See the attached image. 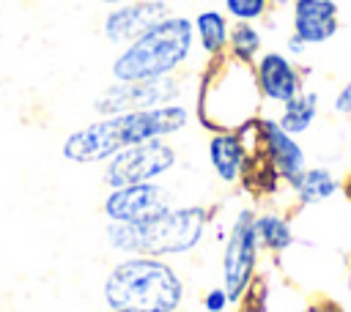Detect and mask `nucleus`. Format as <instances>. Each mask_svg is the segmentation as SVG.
Listing matches in <instances>:
<instances>
[{
	"instance_id": "1",
	"label": "nucleus",
	"mask_w": 351,
	"mask_h": 312,
	"mask_svg": "<svg viewBox=\"0 0 351 312\" xmlns=\"http://www.w3.org/2000/svg\"><path fill=\"white\" fill-rule=\"evenodd\" d=\"M192 120V109L181 101L154 107V109H134L118 115H99L96 120L74 129L66 134L60 153L71 164H104L123 148L148 142V140H167L186 129Z\"/></svg>"
},
{
	"instance_id": "2",
	"label": "nucleus",
	"mask_w": 351,
	"mask_h": 312,
	"mask_svg": "<svg viewBox=\"0 0 351 312\" xmlns=\"http://www.w3.org/2000/svg\"><path fill=\"white\" fill-rule=\"evenodd\" d=\"M101 298L110 312H178L186 285L165 257L121 255L101 282Z\"/></svg>"
},
{
	"instance_id": "3",
	"label": "nucleus",
	"mask_w": 351,
	"mask_h": 312,
	"mask_svg": "<svg viewBox=\"0 0 351 312\" xmlns=\"http://www.w3.org/2000/svg\"><path fill=\"white\" fill-rule=\"evenodd\" d=\"M211 224V211L200 203L173 205L156 219L140 224L107 222L104 238L112 252L121 255H148V257H184L200 246Z\"/></svg>"
},
{
	"instance_id": "4",
	"label": "nucleus",
	"mask_w": 351,
	"mask_h": 312,
	"mask_svg": "<svg viewBox=\"0 0 351 312\" xmlns=\"http://www.w3.org/2000/svg\"><path fill=\"white\" fill-rule=\"evenodd\" d=\"M195 55V30L192 19L184 14H167L145 33L118 47L110 77L112 82H143L176 77Z\"/></svg>"
},
{
	"instance_id": "5",
	"label": "nucleus",
	"mask_w": 351,
	"mask_h": 312,
	"mask_svg": "<svg viewBox=\"0 0 351 312\" xmlns=\"http://www.w3.org/2000/svg\"><path fill=\"white\" fill-rule=\"evenodd\" d=\"M261 93L252 66L228 55L208 60L197 90V118L211 131H233L261 115Z\"/></svg>"
},
{
	"instance_id": "6",
	"label": "nucleus",
	"mask_w": 351,
	"mask_h": 312,
	"mask_svg": "<svg viewBox=\"0 0 351 312\" xmlns=\"http://www.w3.org/2000/svg\"><path fill=\"white\" fill-rule=\"evenodd\" d=\"M261 260V241L255 233V211L241 208L228 224V233L222 235V290L228 293L230 304H239L255 282Z\"/></svg>"
},
{
	"instance_id": "7",
	"label": "nucleus",
	"mask_w": 351,
	"mask_h": 312,
	"mask_svg": "<svg viewBox=\"0 0 351 312\" xmlns=\"http://www.w3.org/2000/svg\"><path fill=\"white\" fill-rule=\"evenodd\" d=\"M178 156L176 148L167 140H148L132 148L118 151L104 161V186L118 189L129 183H145V181H159L176 167Z\"/></svg>"
},
{
	"instance_id": "8",
	"label": "nucleus",
	"mask_w": 351,
	"mask_h": 312,
	"mask_svg": "<svg viewBox=\"0 0 351 312\" xmlns=\"http://www.w3.org/2000/svg\"><path fill=\"white\" fill-rule=\"evenodd\" d=\"M184 96V79L162 77V79H143V82H112L93 99V112L99 115H118L134 109H154L165 104H176Z\"/></svg>"
},
{
	"instance_id": "9",
	"label": "nucleus",
	"mask_w": 351,
	"mask_h": 312,
	"mask_svg": "<svg viewBox=\"0 0 351 312\" xmlns=\"http://www.w3.org/2000/svg\"><path fill=\"white\" fill-rule=\"evenodd\" d=\"M167 208H173V192L159 181L107 189V194L101 200L104 219L123 222V224H140V222L156 219Z\"/></svg>"
},
{
	"instance_id": "10",
	"label": "nucleus",
	"mask_w": 351,
	"mask_h": 312,
	"mask_svg": "<svg viewBox=\"0 0 351 312\" xmlns=\"http://www.w3.org/2000/svg\"><path fill=\"white\" fill-rule=\"evenodd\" d=\"M252 74L263 104L280 107L304 88V74L299 63L282 49H263L252 63Z\"/></svg>"
},
{
	"instance_id": "11",
	"label": "nucleus",
	"mask_w": 351,
	"mask_h": 312,
	"mask_svg": "<svg viewBox=\"0 0 351 312\" xmlns=\"http://www.w3.org/2000/svg\"><path fill=\"white\" fill-rule=\"evenodd\" d=\"M255 129H258V153H261V159L291 186L307 167L304 148L274 118L258 115L255 118Z\"/></svg>"
},
{
	"instance_id": "12",
	"label": "nucleus",
	"mask_w": 351,
	"mask_h": 312,
	"mask_svg": "<svg viewBox=\"0 0 351 312\" xmlns=\"http://www.w3.org/2000/svg\"><path fill=\"white\" fill-rule=\"evenodd\" d=\"M167 14H173L167 0H132V3L110 5L101 16L99 30L107 44L123 47L132 38H137L140 33H145L151 25L165 19Z\"/></svg>"
},
{
	"instance_id": "13",
	"label": "nucleus",
	"mask_w": 351,
	"mask_h": 312,
	"mask_svg": "<svg viewBox=\"0 0 351 312\" xmlns=\"http://www.w3.org/2000/svg\"><path fill=\"white\" fill-rule=\"evenodd\" d=\"M340 30V8L335 0H293L291 3V36L304 47H321Z\"/></svg>"
},
{
	"instance_id": "14",
	"label": "nucleus",
	"mask_w": 351,
	"mask_h": 312,
	"mask_svg": "<svg viewBox=\"0 0 351 312\" xmlns=\"http://www.w3.org/2000/svg\"><path fill=\"white\" fill-rule=\"evenodd\" d=\"M206 156H208L211 172L225 186H236L239 181H244V175L252 164V148L236 129L233 131H211Z\"/></svg>"
},
{
	"instance_id": "15",
	"label": "nucleus",
	"mask_w": 351,
	"mask_h": 312,
	"mask_svg": "<svg viewBox=\"0 0 351 312\" xmlns=\"http://www.w3.org/2000/svg\"><path fill=\"white\" fill-rule=\"evenodd\" d=\"M195 30V47L203 52L206 60H217L228 52V33H230V19L217 11V8H203L192 19Z\"/></svg>"
},
{
	"instance_id": "16",
	"label": "nucleus",
	"mask_w": 351,
	"mask_h": 312,
	"mask_svg": "<svg viewBox=\"0 0 351 312\" xmlns=\"http://www.w3.org/2000/svg\"><path fill=\"white\" fill-rule=\"evenodd\" d=\"M321 112V96L310 88H302L293 99H288L285 104H280V115L274 118L288 134L299 137L304 131H310V126L315 123Z\"/></svg>"
},
{
	"instance_id": "17",
	"label": "nucleus",
	"mask_w": 351,
	"mask_h": 312,
	"mask_svg": "<svg viewBox=\"0 0 351 312\" xmlns=\"http://www.w3.org/2000/svg\"><path fill=\"white\" fill-rule=\"evenodd\" d=\"M340 178L329 167H304V172L291 183V192L302 205H318L340 192Z\"/></svg>"
},
{
	"instance_id": "18",
	"label": "nucleus",
	"mask_w": 351,
	"mask_h": 312,
	"mask_svg": "<svg viewBox=\"0 0 351 312\" xmlns=\"http://www.w3.org/2000/svg\"><path fill=\"white\" fill-rule=\"evenodd\" d=\"M255 233L261 241V249H269L274 255H282L293 246V227L280 211H263L255 213Z\"/></svg>"
},
{
	"instance_id": "19",
	"label": "nucleus",
	"mask_w": 351,
	"mask_h": 312,
	"mask_svg": "<svg viewBox=\"0 0 351 312\" xmlns=\"http://www.w3.org/2000/svg\"><path fill=\"white\" fill-rule=\"evenodd\" d=\"M263 52V33L252 22H233L228 33V57L252 66L255 57Z\"/></svg>"
},
{
	"instance_id": "20",
	"label": "nucleus",
	"mask_w": 351,
	"mask_h": 312,
	"mask_svg": "<svg viewBox=\"0 0 351 312\" xmlns=\"http://www.w3.org/2000/svg\"><path fill=\"white\" fill-rule=\"evenodd\" d=\"M271 11V0H222V14L230 22H252L258 25Z\"/></svg>"
},
{
	"instance_id": "21",
	"label": "nucleus",
	"mask_w": 351,
	"mask_h": 312,
	"mask_svg": "<svg viewBox=\"0 0 351 312\" xmlns=\"http://www.w3.org/2000/svg\"><path fill=\"white\" fill-rule=\"evenodd\" d=\"M228 307H230V298L222 290V285L219 287H208L203 293V312H225Z\"/></svg>"
},
{
	"instance_id": "22",
	"label": "nucleus",
	"mask_w": 351,
	"mask_h": 312,
	"mask_svg": "<svg viewBox=\"0 0 351 312\" xmlns=\"http://www.w3.org/2000/svg\"><path fill=\"white\" fill-rule=\"evenodd\" d=\"M332 112L340 118H351V79L343 82L337 88V93L332 96Z\"/></svg>"
},
{
	"instance_id": "23",
	"label": "nucleus",
	"mask_w": 351,
	"mask_h": 312,
	"mask_svg": "<svg viewBox=\"0 0 351 312\" xmlns=\"http://www.w3.org/2000/svg\"><path fill=\"white\" fill-rule=\"evenodd\" d=\"M304 52H307V47H304L296 36L288 33V38H285V55H291V57H302Z\"/></svg>"
},
{
	"instance_id": "24",
	"label": "nucleus",
	"mask_w": 351,
	"mask_h": 312,
	"mask_svg": "<svg viewBox=\"0 0 351 312\" xmlns=\"http://www.w3.org/2000/svg\"><path fill=\"white\" fill-rule=\"evenodd\" d=\"M99 3L110 8V5H121V3H132V0H99Z\"/></svg>"
},
{
	"instance_id": "25",
	"label": "nucleus",
	"mask_w": 351,
	"mask_h": 312,
	"mask_svg": "<svg viewBox=\"0 0 351 312\" xmlns=\"http://www.w3.org/2000/svg\"><path fill=\"white\" fill-rule=\"evenodd\" d=\"M348 161H351V140H348Z\"/></svg>"
},
{
	"instance_id": "26",
	"label": "nucleus",
	"mask_w": 351,
	"mask_h": 312,
	"mask_svg": "<svg viewBox=\"0 0 351 312\" xmlns=\"http://www.w3.org/2000/svg\"><path fill=\"white\" fill-rule=\"evenodd\" d=\"M348 271H351V255H348Z\"/></svg>"
}]
</instances>
